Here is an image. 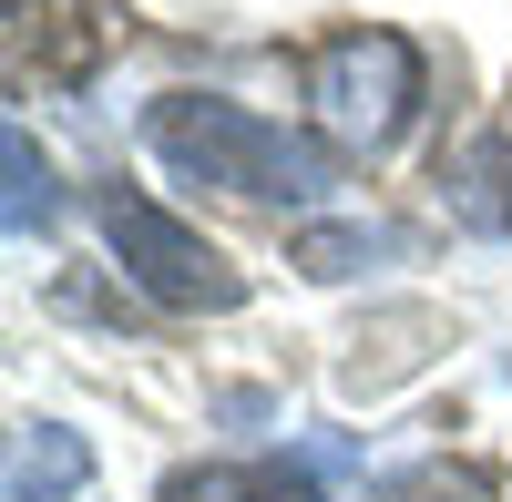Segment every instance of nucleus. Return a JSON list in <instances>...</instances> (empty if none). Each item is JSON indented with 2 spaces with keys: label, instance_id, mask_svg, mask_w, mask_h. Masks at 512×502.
<instances>
[{
  "label": "nucleus",
  "instance_id": "f257e3e1",
  "mask_svg": "<svg viewBox=\"0 0 512 502\" xmlns=\"http://www.w3.org/2000/svg\"><path fill=\"white\" fill-rule=\"evenodd\" d=\"M144 144L185 185H226V195H256V205H318L328 195V154L318 144H297L287 123L246 113V103H216V93H164L144 113Z\"/></svg>",
  "mask_w": 512,
  "mask_h": 502
},
{
  "label": "nucleus",
  "instance_id": "f03ea898",
  "mask_svg": "<svg viewBox=\"0 0 512 502\" xmlns=\"http://www.w3.org/2000/svg\"><path fill=\"white\" fill-rule=\"evenodd\" d=\"M308 103L349 154H379V144H400V123L420 103V52L400 31H338L308 62Z\"/></svg>",
  "mask_w": 512,
  "mask_h": 502
},
{
  "label": "nucleus",
  "instance_id": "7ed1b4c3",
  "mask_svg": "<svg viewBox=\"0 0 512 502\" xmlns=\"http://www.w3.org/2000/svg\"><path fill=\"white\" fill-rule=\"evenodd\" d=\"M103 236H113V257H123V277L144 287L154 308H236L246 298V277L205 246L185 216H164L154 195H103Z\"/></svg>",
  "mask_w": 512,
  "mask_h": 502
},
{
  "label": "nucleus",
  "instance_id": "20e7f679",
  "mask_svg": "<svg viewBox=\"0 0 512 502\" xmlns=\"http://www.w3.org/2000/svg\"><path fill=\"white\" fill-rule=\"evenodd\" d=\"M82 482H93V441L62 431V421H31L11 441V502H72Z\"/></svg>",
  "mask_w": 512,
  "mask_h": 502
},
{
  "label": "nucleus",
  "instance_id": "39448f33",
  "mask_svg": "<svg viewBox=\"0 0 512 502\" xmlns=\"http://www.w3.org/2000/svg\"><path fill=\"white\" fill-rule=\"evenodd\" d=\"M164 502H318V472L308 462H205L164 482Z\"/></svg>",
  "mask_w": 512,
  "mask_h": 502
},
{
  "label": "nucleus",
  "instance_id": "423d86ee",
  "mask_svg": "<svg viewBox=\"0 0 512 502\" xmlns=\"http://www.w3.org/2000/svg\"><path fill=\"white\" fill-rule=\"evenodd\" d=\"M369 502H502V492H492V472H472V462H420V472L369 482Z\"/></svg>",
  "mask_w": 512,
  "mask_h": 502
},
{
  "label": "nucleus",
  "instance_id": "0eeeda50",
  "mask_svg": "<svg viewBox=\"0 0 512 502\" xmlns=\"http://www.w3.org/2000/svg\"><path fill=\"white\" fill-rule=\"evenodd\" d=\"M0 154H11V236L52 226V216H62V195H52V164L31 154V134H21V123H11V134H0Z\"/></svg>",
  "mask_w": 512,
  "mask_h": 502
},
{
  "label": "nucleus",
  "instance_id": "6e6552de",
  "mask_svg": "<svg viewBox=\"0 0 512 502\" xmlns=\"http://www.w3.org/2000/svg\"><path fill=\"white\" fill-rule=\"evenodd\" d=\"M379 246H400L390 226H308L297 236V267L308 277H359V257H379Z\"/></svg>",
  "mask_w": 512,
  "mask_h": 502
}]
</instances>
